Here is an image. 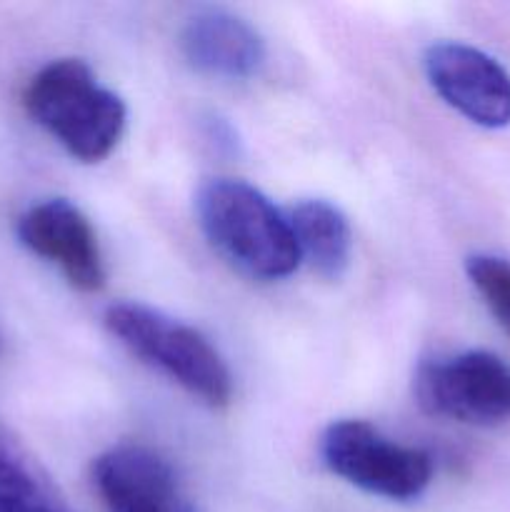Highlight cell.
Masks as SVG:
<instances>
[{
  "mask_svg": "<svg viewBox=\"0 0 510 512\" xmlns=\"http://www.w3.org/2000/svg\"><path fill=\"white\" fill-rule=\"evenodd\" d=\"M108 333L140 363L173 380L213 410L233 400V375L200 330L143 303H113L103 315Z\"/></svg>",
  "mask_w": 510,
  "mask_h": 512,
  "instance_id": "obj_3",
  "label": "cell"
},
{
  "mask_svg": "<svg viewBox=\"0 0 510 512\" xmlns=\"http://www.w3.org/2000/svg\"><path fill=\"white\" fill-rule=\"evenodd\" d=\"M180 50L198 73L223 80L253 78L265 63L258 30L223 8L195 10L180 28Z\"/></svg>",
  "mask_w": 510,
  "mask_h": 512,
  "instance_id": "obj_9",
  "label": "cell"
},
{
  "mask_svg": "<svg viewBox=\"0 0 510 512\" xmlns=\"http://www.w3.org/2000/svg\"><path fill=\"white\" fill-rule=\"evenodd\" d=\"M415 398L433 418L498 428L510 423V363L488 350L430 360L415 373Z\"/></svg>",
  "mask_w": 510,
  "mask_h": 512,
  "instance_id": "obj_5",
  "label": "cell"
},
{
  "mask_svg": "<svg viewBox=\"0 0 510 512\" xmlns=\"http://www.w3.org/2000/svg\"><path fill=\"white\" fill-rule=\"evenodd\" d=\"M20 245L63 273L80 293H98L105 285V260L98 235L83 210L65 198L30 205L15 223Z\"/></svg>",
  "mask_w": 510,
  "mask_h": 512,
  "instance_id": "obj_7",
  "label": "cell"
},
{
  "mask_svg": "<svg viewBox=\"0 0 510 512\" xmlns=\"http://www.w3.org/2000/svg\"><path fill=\"white\" fill-rule=\"evenodd\" d=\"M465 273L500 330L510 335V260L488 253L470 255Z\"/></svg>",
  "mask_w": 510,
  "mask_h": 512,
  "instance_id": "obj_12",
  "label": "cell"
},
{
  "mask_svg": "<svg viewBox=\"0 0 510 512\" xmlns=\"http://www.w3.org/2000/svg\"><path fill=\"white\" fill-rule=\"evenodd\" d=\"M300 263H308L318 275L338 280L353 258V230L338 205L323 198H305L288 213Z\"/></svg>",
  "mask_w": 510,
  "mask_h": 512,
  "instance_id": "obj_10",
  "label": "cell"
},
{
  "mask_svg": "<svg viewBox=\"0 0 510 512\" xmlns=\"http://www.w3.org/2000/svg\"><path fill=\"white\" fill-rule=\"evenodd\" d=\"M93 485L105 512H203L158 450L123 443L100 453Z\"/></svg>",
  "mask_w": 510,
  "mask_h": 512,
  "instance_id": "obj_8",
  "label": "cell"
},
{
  "mask_svg": "<svg viewBox=\"0 0 510 512\" xmlns=\"http://www.w3.org/2000/svg\"><path fill=\"white\" fill-rule=\"evenodd\" d=\"M320 458L333 475L368 495L408 503L433 480V458L385 438L368 420H338L320 438Z\"/></svg>",
  "mask_w": 510,
  "mask_h": 512,
  "instance_id": "obj_4",
  "label": "cell"
},
{
  "mask_svg": "<svg viewBox=\"0 0 510 512\" xmlns=\"http://www.w3.org/2000/svg\"><path fill=\"white\" fill-rule=\"evenodd\" d=\"M425 75L435 93L480 128L510 125V73L485 50L465 43H433L425 50Z\"/></svg>",
  "mask_w": 510,
  "mask_h": 512,
  "instance_id": "obj_6",
  "label": "cell"
},
{
  "mask_svg": "<svg viewBox=\"0 0 510 512\" xmlns=\"http://www.w3.org/2000/svg\"><path fill=\"white\" fill-rule=\"evenodd\" d=\"M23 105L33 123L80 163L108 158L128 123L123 98L105 88L80 58H58L43 65L25 85Z\"/></svg>",
  "mask_w": 510,
  "mask_h": 512,
  "instance_id": "obj_1",
  "label": "cell"
},
{
  "mask_svg": "<svg viewBox=\"0 0 510 512\" xmlns=\"http://www.w3.org/2000/svg\"><path fill=\"white\" fill-rule=\"evenodd\" d=\"M195 213L205 238L240 273L283 280L300 265L288 213L275 208L255 185L213 178L195 195Z\"/></svg>",
  "mask_w": 510,
  "mask_h": 512,
  "instance_id": "obj_2",
  "label": "cell"
},
{
  "mask_svg": "<svg viewBox=\"0 0 510 512\" xmlns=\"http://www.w3.org/2000/svg\"><path fill=\"white\" fill-rule=\"evenodd\" d=\"M0 512H73L40 460L0 425Z\"/></svg>",
  "mask_w": 510,
  "mask_h": 512,
  "instance_id": "obj_11",
  "label": "cell"
}]
</instances>
